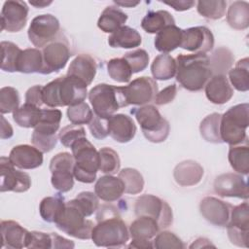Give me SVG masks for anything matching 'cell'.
Returning <instances> with one entry per match:
<instances>
[{
    "instance_id": "obj_59",
    "label": "cell",
    "mask_w": 249,
    "mask_h": 249,
    "mask_svg": "<svg viewBox=\"0 0 249 249\" xmlns=\"http://www.w3.org/2000/svg\"><path fill=\"white\" fill-rule=\"evenodd\" d=\"M53 234V248H74V242L72 240L66 239L58 234H56L55 232H52Z\"/></svg>"
},
{
    "instance_id": "obj_56",
    "label": "cell",
    "mask_w": 249,
    "mask_h": 249,
    "mask_svg": "<svg viewBox=\"0 0 249 249\" xmlns=\"http://www.w3.org/2000/svg\"><path fill=\"white\" fill-rule=\"evenodd\" d=\"M177 94V87L175 84L169 85L160 91H158L154 102L157 105H164L172 102Z\"/></svg>"
},
{
    "instance_id": "obj_55",
    "label": "cell",
    "mask_w": 249,
    "mask_h": 249,
    "mask_svg": "<svg viewBox=\"0 0 249 249\" xmlns=\"http://www.w3.org/2000/svg\"><path fill=\"white\" fill-rule=\"evenodd\" d=\"M228 236L231 242L239 247H248L249 231L237 230L231 227H227Z\"/></svg>"
},
{
    "instance_id": "obj_6",
    "label": "cell",
    "mask_w": 249,
    "mask_h": 249,
    "mask_svg": "<svg viewBox=\"0 0 249 249\" xmlns=\"http://www.w3.org/2000/svg\"><path fill=\"white\" fill-rule=\"evenodd\" d=\"M89 100L94 115L106 120L120 108L126 106L121 87L108 84L94 86L89 92Z\"/></svg>"
},
{
    "instance_id": "obj_50",
    "label": "cell",
    "mask_w": 249,
    "mask_h": 249,
    "mask_svg": "<svg viewBox=\"0 0 249 249\" xmlns=\"http://www.w3.org/2000/svg\"><path fill=\"white\" fill-rule=\"evenodd\" d=\"M129 64L132 73H138L145 70L149 63V54L143 49H137L124 53L123 56Z\"/></svg>"
},
{
    "instance_id": "obj_27",
    "label": "cell",
    "mask_w": 249,
    "mask_h": 249,
    "mask_svg": "<svg viewBox=\"0 0 249 249\" xmlns=\"http://www.w3.org/2000/svg\"><path fill=\"white\" fill-rule=\"evenodd\" d=\"M127 20V15L118 6H107L101 13L98 20V28L105 33H113L124 26Z\"/></svg>"
},
{
    "instance_id": "obj_43",
    "label": "cell",
    "mask_w": 249,
    "mask_h": 249,
    "mask_svg": "<svg viewBox=\"0 0 249 249\" xmlns=\"http://www.w3.org/2000/svg\"><path fill=\"white\" fill-rule=\"evenodd\" d=\"M99 170L102 173L113 175L120 171L121 160L118 153L109 147H103L98 151Z\"/></svg>"
},
{
    "instance_id": "obj_31",
    "label": "cell",
    "mask_w": 249,
    "mask_h": 249,
    "mask_svg": "<svg viewBox=\"0 0 249 249\" xmlns=\"http://www.w3.org/2000/svg\"><path fill=\"white\" fill-rule=\"evenodd\" d=\"M169 25H175V19L169 12L164 10L150 11L141 21V27L151 34L158 33Z\"/></svg>"
},
{
    "instance_id": "obj_46",
    "label": "cell",
    "mask_w": 249,
    "mask_h": 249,
    "mask_svg": "<svg viewBox=\"0 0 249 249\" xmlns=\"http://www.w3.org/2000/svg\"><path fill=\"white\" fill-rule=\"evenodd\" d=\"M227 227L249 231V205L247 201L232 207Z\"/></svg>"
},
{
    "instance_id": "obj_11",
    "label": "cell",
    "mask_w": 249,
    "mask_h": 249,
    "mask_svg": "<svg viewBox=\"0 0 249 249\" xmlns=\"http://www.w3.org/2000/svg\"><path fill=\"white\" fill-rule=\"evenodd\" d=\"M60 24L58 19L51 15L44 14L35 17L28 27L29 41L36 48H44L59 37Z\"/></svg>"
},
{
    "instance_id": "obj_4",
    "label": "cell",
    "mask_w": 249,
    "mask_h": 249,
    "mask_svg": "<svg viewBox=\"0 0 249 249\" xmlns=\"http://www.w3.org/2000/svg\"><path fill=\"white\" fill-rule=\"evenodd\" d=\"M70 148L75 160L74 177L82 183H93L99 170L98 151L87 137L78 139Z\"/></svg>"
},
{
    "instance_id": "obj_57",
    "label": "cell",
    "mask_w": 249,
    "mask_h": 249,
    "mask_svg": "<svg viewBox=\"0 0 249 249\" xmlns=\"http://www.w3.org/2000/svg\"><path fill=\"white\" fill-rule=\"evenodd\" d=\"M25 103L41 107L43 102V87L40 85L33 86L25 92Z\"/></svg>"
},
{
    "instance_id": "obj_61",
    "label": "cell",
    "mask_w": 249,
    "mask_h": 249,
    "mask_svg": "<svg viewBox=\"0 0 249 249\" xmlns=\"http://www.w3.org/2000/svg\"><path fill=\"white\" fill-rule=\"evenodd\" d=\"M128 248H141V249H148L154 248L153 241L151 239H139V238H132L130 243L127 246Z\"/></svg>"
},
{
    "instance_id": "obj_21",
    "label": "cell",
    "mask_w": 249,
    "mask_h": 249,
    "mask_svg": "<svg viewBox=\"0 0 249 249\" xmlns=\"http://www.w3.org/2000/svg\"><path fill=\"white\" fill-rule=\"evenodd\" d=\"M108 133L119 143H127L136 134V125L133 120L125 114H114L107 119Z\"/></svg>"
},
{
    "instance_id": "obj_24",
    "label": "cell",
    "mask_w": 249,
    "mask_h": 249,
    "mask_svg": "<svg viewBox=\"0 0 249 249\" xmlns=\"http://www.w3.org/2000/svg\"><path fill=\"white\" fill-rule=\"evenodd\" d=\"M124 193V184L121 178L113 175H104L97 179L94 185V194L106 202L118 200Z\"/></svg>"
},
{
    "instance_id": "obj_45",
    "label": "cell",
    "mask_w": 249,
    "mask_h": 249,
    "mask_svg": "<svg viewBox=\"0 0 249 249\" xmlns=\"http://www.w3.org/2000/svg\"><path fill=\"white\" fill-rule=\"evenodd\" d=\"M92 117L93 112L86 102H80L67 108V118L73 124H89Z\"/></svg>"
},
{
    "instance_id": "obj_39",
    "label": "cell",
    "mask_w": 249,
    "mask_h": 249,
    "mask_svg": "<svg viewBox=\"0 0 249 249\" xmlns=\"http://www.w3.org/2000/svg\"><path fill=\"white\" fill-rule=\"evenodd\" d=\"M229 161L231 168L239 174L247 175L249 172V147L248 145L231 146Z\"/></svg>"
},
{
    "instance_id": "obj_1",
    "label": "cell",
    "mask_w": 249,
    "mask_h": 249,
    "mask_svg": "<svg viewBox=\"0 0 249 249\" xmlns=\"http://www.w3.org/2000/svg\"><path fill=\"white\" fill-rule=\"evenodd\" d=\"M97 224L93 227L91 240L98 247H123L129 239L126 224L113 206L102 205L97 209Z\"/></svg>"
},
{
    "instance_id": "obj_34",
    "label": "cell",
    "mask_w": 249,
    "mask_h": 249,
    "mask_svg": "<svg viewBox=\"0 0 249 249\" xmlns=\"http://www.w3.org/2000/svg\"><path fill=\"white\" fill-rule=\"evenodd\" d=\"M157 221L147 216H138L129 227V235L132 238L151 239L160 231Z\"/></svg>"
},
{
    "instance_id": "obj_3",
    "label": "cell",
    "mask_w": 249,
    "mask_h": 249,
    "mask_svg": "<svg viewBox=\"0 0 249 249\" xmlns=\"http://www.w3.org/2000/svg\"><path fill=\"white\" fill-rule=\"evenodd\" d=\"M87 87V84L75 77H58L43 87V102L50 108L84 102L88 94Z\"/></svg>"
},
{
    "instance_id": "obj_5",
    "label": "cell",
    "mask_w": 249,
    "mask_h": 249,
    "mask_svg": "<svg viewBox=\"0 0 249 249\" xmlns=\"http://www.w3.org/2000/svg\"><path fill=\"white\" fill-rule=\"evenodd\" d=\"M248 103L237 104L226 111L220 122V135L223 142L231 146L247 140L246 129L249 124Z\"/></svg>"
},
{
    "instance_id": "obj_64",
    "label": "cell",
    "mask_w": 249,
    "mask_h": 249,
    "mask_svg": "<svg viewBox=\"0 0 249 249\" xmlns=\"http://www.w3.org/2000/svg\"><path fill=\"white\" fill-rule=\"evenodd\" d=\"M29 4L35 8H45L46 6H49L52 4V1H29Z\"/></svg>"
},
{
    "instance_id": "obj_38",
    "label": "cell",
    "mask_w": 249,
    "mask_h": 249,
    "mask_svg": "<svg viewBox=\"0 0 249 249\" xmlns=\"http://www.w3.org/2000/svg\"><path fill=\"white\" fill-rule=\"evenodd\" d=\"M222 115L219 113H212L205 117L199 125V131L202 138L210 143H223L220 135V122Z\"/></svg>"
},
{
    "instance_id": "obj_17",
    "label": "cell",
    "mask_w": 249,
    "mask_h": 249,
    "mask_svg": "<svg viewBox=\"0 0 249 249\" xmlns=\"http://www.w3.org/2000/svg\"><path fill=\"white\" fill-rule=\"evenodd\" d=\"M214 47V36L205 26H195L182 31L180 48L195 53H206Z\"/></svg>"
},
{
    "instance_id": "obj_18",
    "label": "cell",
    "mask_w": 249,
    "mask_h": 249,
    "mask_svg": "<svg viewBox=\"0 0 249 249\" xmlns=\"http://www.w3.org/2000/svg\"><path fill=\"white\" fill-rule=\"evenodd\" d=\"M214 191L220 196L238 197L247 199L249 196L246 180L240 175L232 172L223 173L214 180Z\"/></svg>"
},
{
    "instance_id": "obj_36",
    "label": "cell",
    "mask_w": 249,
    "mask_h": 249,
    "mask_svg": "<svg viewBox=\"0 0 249 249\" xmlns=\"http://www.w3.org/2000/svg\"><path fill=\"white\" fill-rule=\"evenodd\" d=\"M41 111L42 109H40V107L24 103L13 112V119L15 123L21 127L34 128L40 121Z\"/></svg>"
},
{
    "instance_id": "obj_23",
    "label": "cell",
    "mask_w": 249,
    "mask_h": 249,
    "mask_svg": "<svg viewBox=\"0 0 249 249\" xmlns=\"http://www.w3.org/2000/svg\"><path fill=\"white\" fill-rule=\"evenodd\" d=\"M204 88L207 99L213 104H225L233 95V89L231 88L227 76L224 74L211 76Z\"/></svg>"
},
{
    "instance_id": "obj_20",
    "label": "cell",
    "mask_w": 249,
    "mask_h": 249,
    "mask_svg": "<svg viewBox=\"0 0 249 249\" xmlns=\"http://www.w3.org/2000/svg\"><path fill=\"white\" fill-rule=\"evenodd\" d=\"M8 158L19 169H34L43 163V152L35 146L27 144L15 146L11 150Z\"/></svg>"
},
{
    "instance_id": "obj_25",
    "label": "cell",
    "mask_w": 249,
    "mask_h": 249,
    "mask_svg": "<svg viewBox=\"0 0 249 249\" xmlns=\"http://www.w3.org/2000/svg\"><path fill=\"white\" fill-rule=\"evenodd\" d=\"M96 70L97 66L94 58L89 54L81 53L71 61L66 75L75 77L89 86L92 83Z\"/></svg>"
},
{
    "instance_id": "obj_63",
    "label": "cell",
    "mask_w": 249,
    "mask_h": 249,
    "mask_svg": "<svg viewBox=\"0 0 249 249\" xmlns=\"http://www.w3.org/2000/svg\"><path fill=\"white\" fill-rule=\"evenodd\" d=\"M114 3L117 5V6H120V7H125V8H133L135 6H137L140 2L139 1H120V0H114Z\"/></svg>"
},
{
    "instance_id": "obj_26",
    "label": "cell",
    "mask_w": 249,
    "mask_h": 249,
    "mask_svg": "<svg viewBox=\"0 0 249 249\" xmlns=\"http://www.w3.org/2000/svg\"><path fill=\"white\" fill-rule=\"evenodd\" d=\"M173 176L176 183L180 186H195L200 182L203 176V168L195 160H184L175 166Z\"/></svg>"
},
{
    "instance_id": "obj_19",
    "label": "cell",
    "mask_w": 249,
    "mask_h": 249,
    "mask_svg": "<svg viewBox=\"0 0 249 249\" xmlns=\"http://www.w3.org/2000/svg\"><path fill=\"white\" fill-rule=\"evenodd\" d=\"M232 205L214 196H205L199 203L202 217L217 227H227L230 222Z\"/></svg>"
},
{
    "instance_id": "obj_29",
    "label": "cell",
    "mask_w": 249,
    "mask_h": 249,
    "mask_svg": "<svg viewBox=\"0 0 249 249\" xmlns=\"http://www.w3.org/2000/svg\"><path fill=\"white\" fill-rule=\"evenodd\" d=\"M142 43L139 32L129 26L124 25L117 31L113 32L108 38V44L112 48L133 49L139 47Z\"/></svg>"
},
{
    "instance_id": "obj_47",
    "label": "cell",
    "mask_w": 249,
    "mask_h": 249,
    "mask_svg": "<svg viewBox=\"0 0 249 249\" xmlns=\"http://www.w3.org/2000/svg\"><path fill=\"white\" fill-rule=\"evenodd\" d=\"M19 94L13 87H3L0 89V112L2 115L13 113L18 108Z\"/></svg>"
},
{
    "instance_id": "obj_2",
    "label": "cell",
    "mask_w": 249,
    "mask_h": 249,
    "mask_svg": "<svg viewBox=\"0 0 249 249\" xmlns=\"http://www.w3.org/2000/svg\"><path fill=\"white\" fill-rule=\"evenodd\" d=\"M176 80L187 90H201L212 76L210 60L205 53L178 54Z\"/></svg>"
},
{
    "instance_id": "obj_44",
    "label": "cell",
    "mask_w": 249,
    "mask_h": 249,
    "mask_svg": "<svg viewBox=\"0 0 249 249\" xmlns=\"http://www.w3.org/2000/svg\"><path fill=\"white\" fill-rule=\"evenodd\" d=\"M227 2L224 0L197 1L196 10L198 14L209 19H220L226 13Z\"/></svg>"
},
{
    "instance_id": "obj_35",
    "label": "cell",
    "mask_w": 249,
    "mask_h": 249,
    "mask_svg": "<svg viewBox=\"0 0 249 249\" xmlns=\"http://www.w3.org/2000/svg\"><path fill=\"white\" fill-rule=\"evenodd\" d=\"M65 204L66 202L63 196L59 195L44 197L39 205V212L42 219L48 223H55L63 212Z\"/></svg>"
},
{
    "instance_id": "obj_30",
    "label": "cell",
    "mask_w": 249,
    "mask_h": 249,
    "mask_svg": "<svg viewBox=\"0 0 249 249\" xmlns=\"http://www.w3.org/2000/svg\"><path fill=\"white\" fill-rule=\"evenodd\" d=\"M43 68L42 51L37 48H28L22 50L17 66V72L30 74L40 73Z\"/></svg>"
},
{
    "instance_id": "obj_54",
    "label": "cell",
    "mask_w": 249,
    "mask_h": 249,
    "mask_svg": "<svg viewBox=\"0 0 249 249\" xmlns=\"http://www.w3.org/2000/svg\"><path fill=\"white\" fill-rule=\"evenodd\" d=\"M89 129L91 135L96 139H104L109 135L107 120L101 119L96 115H93L90 123L89 124Z\"/></svg>"
},
{
    "instance_id": "obj_58",
    "label": "cell",
    "mask_w": 249,
    "mask_h": 249,
    "mask_svg": "<svg viewBox=\"0 0 249 249\" xmlns=\"http://www.w3.org/2000/svg\"><path fill=\"white\" fill-rule=\"evenodd\" d=\"M162 3L170 6L175 11H179V12L190 10L191 8H193L196 5V2L192 1V0H179V1H171V2L163 1Z\"/></svg>"
},
{
    "instance_id": "obj_10",
    "label": "cell",
    "mask_w": 249,
    "mask_h": 249,
    "mask_svg": "<svg viewBox=\"0 0 249 249\" xmlns=\"http://www.w3.org/2000/svg\"><path fill=\"white\" fill-rule=\"evenodd\" d=\"M134 212L137 217L147 216L155 219L160 230L168 228L173 221L171 207L166 201L154 195H143L137 197Z\"/></svg>"
},
{
    "instance_id": "obj_37",
    "label": "cell",
    "mask_w": 249,
    "mask_h": 249,
    "mask_svg": "<svg viewBox=\"0 0 249 249\" xmlns=\"http://www.w3.org/2000/svg\"><path fill=\"white\" fill-rule=\"evenodd\" d=\"M229 82L238 91L249 89V59L244 57L235 63V66L229 70Z\"/></svg>"
},
{
    "instance_id": "obj_12",
    "label": "cell",
    "mask_w": 249,
    "mask_h": 249,
    "mask_svg": "<svg viewBox=\"0 0 249 249\" xmlns=\"http://www.w3.org/2000/svg\"><path fill=\"white\" fill-rule=\"evenodd\" d=\"M74 164L73 155L68 152L58 153L51 160V182L53 187L58 192L66 193L72 190L74 186Z\"/></svg>"
},
{
    "instance_id": "obj_52",
    "label": "cell",
    "mask_w": 249,
    "mask_h": 249,
    "mask_svg": "<svg viewBox=\"0 0 249 249\" xmlns=\"http://www.w3.org/2000/svg\"><path fill=\"white\" fill-rule=\"evenodd\" d=\"M233 56L231 53L225 48H220L217 50L210 60L211 70H216L219 72L227 71L230 69L231 65L233 62Z\"/></svg>"
},
{
    "instance_id": "obj_62",
    "label": "cell",
    "mask_w": 249,
    "mask_h": 249,
    "mask_svg": "<svg viewBox=\"0 0 249 249\" xmlns=\"http://www.w3.org/2000/svg\"><path fill=\"white\" fill-rule=\"evenodd\" d=\"M215 247V245H213L209 239L204 238V237H199L197 239H196L191 245L190 248H203V247Z\"/></svg>"
},
{
    "instance_id": "obj_28",
    "label": "cell",
    "mask_w": 249,
    "mask_h": 249,
    "mask_svg": "<svg viewBox=\"0 0 249 249\" xmlns=\"http://www.w3.org/2000/svg\"><path fill=\"white\" fill-rule=\"evenodd\" d=\"M182 31L176 25H169L159 31L155 38V48L163 53H168L178 47L182 42Z\"/></svg>"
},
{
    "instance_id": "obj_42",
    "label": "cell",
    "mask_w": 249,
    "mask_h": 249,
    "mask_svg": "<svg viewBox=\"0 0 249 249\" xmlns=\"http://www.w3.org/2000/svg\"><path fill=\"white\" fill-rule=\"evenodd\" d=\"M107 72L110 78L118 83H127L129 82L132 71L124 57L112 58L107 62Z\"/></svg>"
},
{
    "instance_id": "obj_41",
    "label": "cell",
    "mask_w": 249,
    "mask_h": 249,
    "mask_svg": "<svg viewBox=\"0 0 249 249\" xmlns=\"http://www.w3.org/2000/svg\"><path fill=\"white\" fill-rule=\"evenodd\" d=\"M0 47L2 53L1 69L10 73L17 72L18 60L22 50H20L15 43L10 41L1 42Z\"/></svg>"
},
{
    "instance_id": "obj_48",
    "label": "cell",
    "mask_w": 249,
    "mask_h": 249,
    "mask_svg": "<svg viewBox=\"0 0 249 249\" xmlns=\"http://www.w3.org/2000/svg\"><path fill=\"white\" fill-rule=\"evenodd\" d=\"M71 201L83 212L86 217L91 216L99 206L98 196L91 192H82Z\"/></svg>"
},
{
    "instance_id": "obj_9",
    "label": "cell",
    "mask_w": 249,
    "mask_h": 249,
    "mask_svg": "<svg viewBox=\"0 0 249 249\" xmlns=\"http://www.w3.org/2000/svg\"><path fill=\"white\" fill-rule=\"evenodd\" d=\"M86 218L83 212L69 200L54 224L59 231L70 236L79 239H91L94 225L92 221Z\"/></svg>"
},
{
    "instance_id": "obj_40",
    "label": "cell",
    "mask_w": 249,
    "mask_h": 249,
    "mask_svg": "<svg viewBox=\"0 0 249 249\" xmlns=\"http://www.w3.org/2000/svg\"><path fill=\"white\" fill-rule=\"evenodd\" d=\"M119 178L124 184V193L129 195L140 194L144 189L142 174L135 168L126 167L119 171Z\"/></svg>"
},
{
    "instance_id": "obj_7",
    "label": "cell",
    "mask_w": 249,
    "mask_h": 249,
    "mask_svg": "<svg viewBox=\"0 0 249 249\" xmlns=\"http://www.w3.org/2000/svg\"><path fill=\"white\" fill-rule=\"evenodd\" d=\"M131 113L140 124L141 130L147 140L153 143L163 142L170 130V125L154 105H144L135 108Z\"/></svg>"
},
{
    "instance_id": "obj_15",
    "label": "cell",
    "mask_w": 249,
    "mask_h": 249,
    "mask_svg": "<svg viewBox=\"0 0 249 249\" xmlns=\"http://www.w3.org/2000/svg\"><path fill=\"white\" fill-rule=\"evenodd\" d=\"M0 191L2 193H24L31 187L30 176L23 171L16 169L7 157L0 158Z\"/></svg>"
},
{
    "instance_id": "obj_33",
    "label": "cell",
    "mask_w": 249,
    "mask_h": 249,
    "mask_svg": "<svg viewBox=\"0 0 249 249\" xmlns=\"http://www.w3.org/2000/svg\"><path fill=\"white\" fill-rule=\"evenodd\" d=\"M227 21L231 28L246 29L249 26V4L246 1H234L227 13Z\"/></svg>"
},
{
    "instance_id": "obj_16",
    "label": "cell",
    "mask_w": 249,
    "mask_h": 249,
    "mask_svg": "<svg viewBox=\"0 0 249 249\" xmlns=\"http://www.w3.org/2000/svg\"><path fill=\"white\" fill-rule=\"evenodd\" d=\"M28 7L24 1L9 0L4 2L1 10V30L18 32L26 24Z\"/></svg>"
},
{
    "instance_id": "obj_32",
    "label": "cell",
    "mask_w": 249,
    "mask_h": 249,
    "mask_svg": "<svg viewBox=\"0 0 249 249\" xmlns=\"http://www.w3.org/2000/svg\"><path fill=\"white\" fill-rule=\"evenodd\" d=\"M176 60L168 53L156 56L151 65V73L154 80L166 81L176 75Z\"/></svg>"
},
{
    "instance_id": "obj_53",
    "label": "cell",
    "mask_w": 249,
    "mask_h": 249,
    "mask_svg": "<svg viewBox=\"0 0 249 249\" xmlns=\"http://www.w3.org/2000/svg\"><path fill=\"white\" fill-rule=\"evenodd\" d=\"M53 234L43 231H29L26 248L29 249H49L53 248Z\"/></svg>"
},
{
    "instance_id": "obj_49",
    "label": "cell",
    "mask_w": 249,
    "mask_h": 249,
    "mask_svg": "<svg viewBox=\"0 0 249 249\" xmlns=\"http://www.w3.org/2000/svg\"><path fill=\"white\" fill-rule=\"evenodd\" d=\"M154 248L157 249H182L185 248L183 241L173 232L163 231L158 232L153 240Z\"/></svg>"
},
{
    "instance_id": "obj_51",
    "label": "cell",
    "mask_w": 249,
    "mask_h": 249,
    "mask_svg": "<svg viewBox=\"0 0 249 249\" xmlns=\"http://www.w3.org/2000/svg\"><path fill=\"white\" fill-rule=\"evenodd\" d=\"M82 137H87L85 128L82 125L73 124L64 126L58 133V139L60 143L67 148H70L74 142Z\"/></svg>"
},
{
    "instance_id": "obj_22",
    "label": "cell",
    "mask_w": 249,
    "mask_h": 249,
    "mask_svg": "<svg viewBox=\"0 0 249 249\" xmlns=\"http://www.w3.org/2000/svg\"><path fill=\"white\" fill-rule=\"evenodd\" d=\"M1 228V247L20 249L26 247L29 231L13 220H3Z\"/></svg>"
},
{
    "instance_id": "obj_60",
    "label": "cell",
    "mask_w": 249,
    "mask_h": 249,
    "mask_svg": "<svg viewBox=\"0 0 249 249\" xmlns=\"http://www.w3.org/2000/svg\"><path fill=\"white\" fill-rule=\"evenodd\" d=\"M14 130L10 123L4 118V116H1V132L0 137L1 139H9L13 136Z\"/></svg>"
},
{
    "instance_id": "obj_13",
    "label": "cell",
    "mask_w": 249,
    "mask_h": 249,
    "mask_svg": "<svg viewBox=\"0 0 249 249\" xmlns=\"http://www.w3.org/2000/svg\"><path fill=\"white\" fill-rule=\"evenodd\" d=\"M126 106H144L154 102L158 93V84L150 77L143 76L132 80L127 86L121 87Z\"/></svg>"
},
{
    "instance_id": "obj_8",
    "label": "cell",
    "mask_w": 249,
    "mask_h": 249,
    "mask_svg": "<svg viewBox=\"0 0 249 249\" xmlns=\"http://www.w3.org/2000/svg\"><path fill=\"white\" fill-rule=\"evenodd\" d=\"M62 113L58 109H42L40 121L31 136L33 146L43 153L52 151L57 143L56 131L59 128Z\"/></svg>"
},
{
    "instance_id": "obj_14",
    "label": "cell",
    "mask_w": 249,
    "mask_h": 249,
    "mask_svg": "<svg viewBox=\"0 0 249 249\" xmlns=\"http://www.w3.org/2000/svg\"><path fill=\"white\" fill-rule=\"evenodd\" d=\"M42 55L43 68L41 74L47 75L63 69L72 54L68 42L59 36L43 48Z\"/></svg>"
}]
</instances>
